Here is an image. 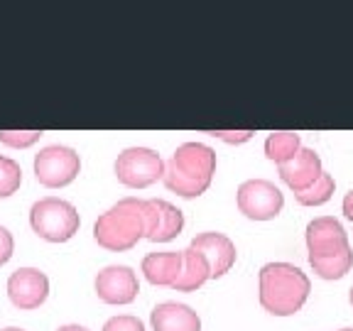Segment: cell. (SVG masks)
<instances>
[{"mask_svg":"<svg viewBox=\"0 0 353 331\" xmlns=\"http://www.w3.org/2000/svg\"><path fill=\"white\" fill-rule=\"evenodd\" d=\"M307 255L309 265L321 280H341L353 268V248L346 228L334 216H319L307 223Z\"/></svg>","mask_w":353,"mask_h":331,"instance_id":"6da1fadb","label":"cell"},{"mask_svg":"<svg viewBox=\"0 0 353 331\" xmlns=\"http://www.w3.org/2000/svg\"><path fill=\"white\" fill-rule=\"evenodd\" d=\"M260 304L272 317H292L307 304L312 282L292 263H268L260 268Z\"/></svg>","mask_w":353,"mask_h":331,"instance_id":"7a4b0ae2","label":"cell"},{"mask_svg":"<svg viewBox=\"0 0 353 331\" xmlns=\"http://www.w3.org/2000/svg\"><path fill=\"white\" fill-rule=\"evenodd\" d=\"M216 172V152L204 143H184L165 165V187L184 199L201 197Z\"/></svg>","mask_w":353,"mask_h":331,"instance_id":"3957f363","label":"cell"},{"mask_svg":"<svg viewBox=\"0 0 353 331\" xmlns=\"http://www.w3.org/2000/svg\"><path fill=\"white\" fill-rule=\"evenodd\" d=\"M94 238L101 248L123 253L138 245L145 238V199L125 197L99 216L94 226Z\"/></svg>","mask_w":353,"mask_h":331,"instance_id":"277c9868","label":"cell"},{"mask_svg":"<svg viewBox=\"0 0 353 331\" xmlns=\"http://www.w3.org/2000/svg\"><path fill=\"white\" fill-rule=\"evenodd\" d=\"M79 211L74 204L64 201V199H39L30 209V226L39 238L50 243H64L79 231Z\"/></svg>","mask_w":353,"mask_h":331,"instance_id":"5b68a950","label":"cell"},{"mask_svg":"<svg viewBox=\"0 0 353 331\" xmlns=\"http://www.w3.org/2000/svg\"><path fill=\"white\" fill-rule=\"evenodd\" d=\"M118 182L132 189H145L165 177V162L150 148H128L116 160Z\"/></svg>","mask_w":353,"mask_h":331,"instance_id":"8992f818","label":"cell"},{"mask_svg":"<svg viewBox=\"0 0 353 331\" xmlns=\"http://www.w3.org/2000/svg\"><path fill=\"white\" fill-rule=\"evenodd\" d=\"M81 170L77 150L66 145H50L34 154V177L42 187H66Z\"/></svg>","mask_w":353,"mask_h":331,"instance_id":"52a82bcc","label":"cell"},{"mask_svg":"<svg viewBox=\"0 0 353 331\" xmlns=\"http://www.w3.org/2000/svg\"><path fill=\"white\" fill-rule=\"evenodd\" d=\"M238 211L250 221H270L285 206L282 192L268 179H248L238 187Z\"/></svg>","mask_w":353,"mask_h":331,"instance_id":"ba28073f","label":"cell"},{"mask_svg":"<svg viewBox=\"0 0 353 331\" xmlns=\"http://www.w3.org/2000/svg\"><path fill=\"white\" fill-rule=\"evenodd\" d=\"M184 228V214L165 199L145 201V238L152 243H167Z\"/></svg>","mask_w":353,"mask_h":331,"instance_id":"9c48e42d","label":"cell"},{"mask_svg":"<svg viewBox=\"0 0 353 331\" xmlns=\"http://www.w3.org/2000/svg\"><path fill=\"white\" fill-rule=\"evenodd\" d=\"M96 292L105 304H130L138 297V275L128 265H108L96 277Z\"/></svg>","mask_w":353,"mask_h":331,"instance_id":"30bf717a","label":"cell"},{"mask_svg":"<svg viewBox=\"0 0 353 331\" xmlns=\"http://www.w3.org/2000/svg\"><path fill=\"white\" fill-rule=\"evenodd\" d=\"M50 294V280L37 268H20L8 277V297L17 309H37Z\"/></svg>","mask_w":353,"mask_h":331,"instance_id":"8fae6325","label":"cell"},{"mask_svg":"<svg viewBox=\"0 0 353 331\" xmlns=\"http://www.w3.org/2000/svg\"><path fill=\"white\" fill-rule=\"evenodd\" d=\"M189 245L196 248L199 253L206 258L214 280L216 277H223L233 265H236V245H233L231 238L223 236V233H214V231L199 233V236L192 238Z\"/></svg>","mask_w":353,"mask_h":331,"instance_id":"7c38bea8","label":"cell"},{"mask_svg":"<svg viewBox=\"0 0 353 331\" xmlns=\"http://www.w3.org/2000/svg\"><path fill=\"white\" fill-rule=\"evenodd\" d=\"M277 170H280L282 182L292 189L294 194L312 187L321 177V172H324L321 170V157L312 148H299V152L294 157H290V160L280 162Z\"/></svg>","mask_w":353,"mask_h":331,"instance_id":"4fadbf2b","label":"cell"},{"mask_svg":"<svg viewBox=\"0 0 353 331\" xmlns=\"http://www.w3.org/2000/svg\"><path fill=\"white\" fill-rule=\"evenodd\" d=\"M152 331H201V319L187 304L162 302L150 312Z\"/></svg>","mask_w":353,"mask_h":331,"instance_id":"5bb4252c","label":"cell"},{"mask_svg":"<svg viewBox=\"0 0 353 331\" xmlns=\"http://www.w3.org/2000/svg\"><path fill=\"white\" fill-rule=\"evenodd\" d=\"M143 272L150 285L172 287L182 272V250H165V253H150L143 258Z\"/></svg>","mask_w":353,"mask_h":331,"instance_id":"9a60e30c","label":"cell"},{"mask_svg":"<svg viewBox=\"0 0 353 331\" xmlns=\"http://www.w3.org/2000/svg\"><path fill=\"white\" fill-rule=\"evenodd\" d=\"M206 280H211L209 263L196 248L189 245L187 250H182V272H179V277H176L172 287L176 292H196Z\"/></svg>","mask_w":353,"mask_h":331,"instance_id":"2e32d148","label":"cell"},{"mask_svg":"<svg viewBox=\"0 0 353 331\" xmlns=\"http://www.w3.org/2000/svg\"><path fill=\"white\" fill-rule=\"evenodd\" d=\"M299 148H302V138H299L297 132H290V130L270 132L268 140H265V154H268V160L277 162V165L294 157L299 152Z\"/></svg>","mask_w":353,"mask_h":331,"instance_id":"e0dca14e","label":"cell"},{"mask_svg":"<svg viewBox=\"0 0 353 331\" xmlns=\"http://www.w3.org/2000/svg\"><path fill=\"white\" fill-rule=\"evenodd\" d=\"M334 189H336L334 177L326 174V172H321L319 179H316L312 187L304 189V192L294 194V199H297V204H302V206H321L334 197Z\"/></svg>","mask_w":353,"mask_h":331,"instance_id":"ac0fdd59","label":"cell"},{"mask_svg":"<svg viewBox=\"0 0 353 331\" xmlns=\"http://www.w3.org/2000/svg\"><path fill=\"white\" fill-rule=\"evenodd\" d=\"M22 184V170L15 160L0 154V197H10L20 189Z\"/></svg>","mask_w":353,"mask_h":331,"instance_id":"d6986e66","label":"cell"},{"mask_svg":"<svg viewBox=\"0 0 353 331\" xmlns=\"http://www.w3.org/2000/svg\"><path fill=\"white\" fill-rule=\"evenodd\" d=\"M42 135V130H0V143L10 145V148H30Z\"/></svg>","mask_w":353,"mask_h":331,"instance_id":"ffe728a7","label":"cell"},{"mask_svg":"<svg viewBox=\"0 0 353 331\" xmlns=\"http://www.w3.org/2000/svg\"><path fill=\"white\" fill-rule=\"evenodd\" d=\"M103 331H145V324L138 319V317L121 314V317H113V319L105 321Z\"/></svg>","mask_w":353,"mask_h":331,"instance_id":"44dd1931","label":"cell"},{"mask_svg":"<svg viewBox=\"0 0 353 331\" xmlns=\"http://www.w3.org/2000/svg\"><path fill=\"white\" fill-rule=\"evenodd\" d=\"M209 135H214V138H221L223 143H245V140H250L255 135L253 130H211Z\"/></svg>","mask_w":353,"mask_h":331,"instance_id":"7402d4cb","label":"cell"},{"mask_svg":"<svg viewBox=\"0 0 353 331\" xmlns=\"http://www.w3.org/2000/svg\"><path fill=\"white\" fill-rule=\"evenodd\" d=\"M12 248H15V243H12L10 231L0 226V265H6L12 258Z\"/></svg>","mask_w":353,"mask_h":331,"instance_id":"603a6c76","label":"cell"},{"mask_svg":"<svg viewBox=\"0 0 353 331\" xmlns=\"http://www.w3.org/2000/svg\"><path fill=\"white\" fill-rule=\"evenodd\" d=\"M341 209H343V216H346L348 221H353V189L346 194V197H343V204H341Z\"/></svg>","mask_w":353,"mask_h":331,"instance_id":"cb8c5ba5","label":"cell"},{"mask_svg":"<svg viewBox=\"0 0 353 331\" xmlns=\"http://www.w3.org/2000/svg\"><path fill=\"white\" fill-rule=\"evenodd\" d=\"M59 331H88V329H83V326H79V324H66V326H61Z\"/></svg>","mask_w":353,"mask_h":331,"instance_id":"d4e9b609","label":"cell"},{"mask_svg":"<svg viewBox=\"0 0 353 331\" xmlns=\"http://www.w3.org/2000/svg\"><path fill=\"white\" fill-rule=\"evenodd\" d=\"M0 331H25V329H17V326H8V329H0Z\"/></svg>","mask_w":353,"mask_h":331,"instance_id":"484cf974","label":"cell"},{"mask_svg":"<svg viewBox=\"0 0 353 331\" xmlns=\"http://www.w3.org/2000/svg\"><path fill=\"white\" fill-rule=\"evenodd\" d=\"M348 302H351V307H353V287L348 290Z\"/></svg>","mask_w":353,"mask_h":331,"instance_id":"4316f807","label":"cell"},{"mask_svg":"<svg viewBox=\"0 0 353 331\" xmlns=\"http://www.w3.org/2000/svg\"><path fill=\"white\" fill-rule=\"evenodd\" d=\"M341 331H353V329H341Z\"/></svg>","mask_w":353,"mask_h":331,"instance_id":"83f0119b","label":"cell"}]
</instances>
